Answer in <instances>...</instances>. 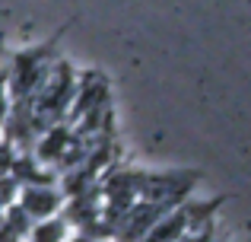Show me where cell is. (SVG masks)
Wrapping results in <instances>:
<instances>
[{
	"mask_svg": "<svg viewBox=\"0 0 251 242\" xmlns=\"http://www.w3.org/2000/svg\"><path fill=\"white\" fill-rule=\"evenodd\" d=\"M3 115H6V96H3V89H0V121H3Z\"/></svg>",
	"mask_w": 251,
	"mask_h": 242,
	"instance_id": "277c9868",
	"label": "cell"
},
{
	"mask_svg": "<svg viewBox=\"0 0 251 242\" xmlns=\"http://www.w3.org/2000/svg\"><path fill=\"white\" fill-rule=\"evenodd\" d=\"M35 239L38 242H57V239H64V223H42V226H35Z\"/></svg>",
	"mask_w": 251,
	"mask_h": 242,
	"instance_id": "3957f363",
	"label": "cell"
},
{
	"mask_svg": "<svg viewBox=\"0 0 251 242\" xmlns=\"http://www.w3.org/2000/svg\"><path fill=\"white\" fill-rule=\"evenodd\" d=\"M184 226H188L184 214H172V217H166V220H159V223L150 226V233L140 242H175L184 233Z\"/></svg>",
	"mask_w": 251,
	"mask_h": 242,
	"instance_id": "7a4b0ae2",
	"label": "cell"
},
{
	"mask_svg": "<svg viewBox=\"0 0 251 242\" xmlns=\"http://www.w3.org/2000/svg\"><path fill=\"white\" fill-rule=\"evenodd\" d=\"M76 242H89V239H76Z\"/></svg>",
	"mask_w": 251,
	"mask_h": 242,
	"instance_id": "5b68a950",
	"label": "cell"
},
{
	"mask_svg": "<svg viewBox=\"0 0 251 242\" xmlns=\"http://www.w3.org/2000/svg\"><path fill=\"white\" fill-rule=\"evenodd\" d=\"M57 204H61V198H57L54 191H48V188H29V191L23 194L25 217H48Z\"/></svg>",
	"mask_w": 251,
	"mask_h": 242,
	"instance_id": "6da1fadb",
	"label": "cell"
}]
</instances>
